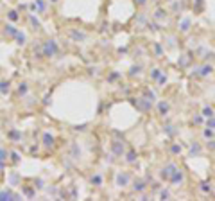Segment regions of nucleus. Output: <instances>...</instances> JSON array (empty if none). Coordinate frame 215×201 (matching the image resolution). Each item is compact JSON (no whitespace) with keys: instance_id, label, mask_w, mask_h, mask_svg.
Here are the masks:
<instances>
[{"instance_id":"nucleus-1","label":"nucleus","mask_w":215,"mask_h":201,"mask_svg":"<svg viewBox=\"0 0 215 201\" xmlns=\"http://www.w3.org/2000/svg\"><path fill=\"white\" fill-rule=\"evenodd\" d=\"M169 182H170V185H174V187H179V185H183V182H185V172H183L181 169L178 167L176 171L172 172V176L169 178Z\"/></svg>"},{"instance_id":"nucleus-2","label":"nucleus","mask_w":215,"mask_h":201,"mask_svg":"<svg viewBox=\"0 0 215 201\" xmlns=\"http://www.w3.org/2000/svg\"><path fill=\"white\" fill-rule=\"evenodd\" d=\"M176 169H178V165H176V163H174V162H169L165 167L161 169V178H163V179H169V178L172 176V172L176 171Z\"/></svg>"},{"instance_id":"nucleus-3","label":"nucleus","mask_w":215,"mask_h":201,"mask_svg":"<svg viewBox=\"0 0 215 201\" xmlns=\"http://www.w3.org/2000/svg\"><path fill=\"white\" fill-rule=\"evenodd\" d=\"M129 179H131L129 174H126V172H118V174H117V185H118V187H126V185L129 183Z\"/></svg>"},{"instance_id":"nucleus-4","label":"nucleus","mask_w":215,"mask_h":201,"mask_svg":"<svg viewBox=\"0 0 215 201\" xmlns=\"http://www.w3.org/2000/svg\"><path fill=\"white\" fill-rule=\"evenodd\" d=\"M124 151H126V147H124V142H122V140L113 142V153L117 156H122V154H124Z\"/></svg>"},{"instance_id":"nucleus-5","label":"nucleus","mask_w":215,"mask_h":201,"mask_svg":"<svg viewBox=\"0 0 215 201\" xmlns=\"http://www.w3.org/2000/svg\"><path fill=\"white\" fill-rule=\"evenodd\" d=\"M133 188H135V192H145V182H142V179H135V183H133Z\"/></svg>"},{"instance_id":"nucleus-6","label":"nucleus","mask_w":215,"mask_h":201,"mask_svg":"<svg viewBox=\"0 0 215 201\" xmlns=\"http://www.w3.org/2000/svg\"><path fill=\"white\" fill-rule=\"evenodd\" d=\"M169 110H170L169 102H165V101L158 102V111H160V115H167V113H169Z\"/></svg>"},{"instance_id":"nucleus-7","label":"nucleus","mask_w":215,"mask_h":201,"mask_svg":"<svg viewBox=\"0 0 215 201\" xmlns=\"http://www.w3.org/2000/svg\"><path fill=\"white\" fill-rule=\"evenodd\" d=\"M199 70H201V72H199V76H203V77H206V76H212V72H213L212 65H203V67H201Z\"/></svg>"},{"instance_id":"nucleus-8","label":"nucleus","mask_w":215,"mask_h":201,"mask_svg":"<svg viewBox=\"0 0 215 201\" xmlns=\"http://www.w3.org/2000/svg\"><path fill=\"white\" fill-rule=\"evenodd\" d=\"M201 115H203V117H206V119H210V117H213V108L212 106H204L203 108V111H201Z\"/></svg>"},{"instance_id":"nucleus-9","label":"nucleus","mask_w":215,"mask_h":201,"mask_svg":"<svg viewBox=\"0 0 215 201\" xmlns=\"http://www.w3.org/2000/svg\"><path fill=\"white\" fill-rule=\"evenodd\" d=\"M126 162H127V163H135V162H136V153H135V151H129V153L126 154Z\"/></svg>"},{"instance_id":"nucleus-10","label":"nucleus","mask_w":215,"mask_h":201,"mask_svg":"<svg viewBox=\"0 0 215 201\" xmlns=\"http://www.w3.org/2000/svg\"><path fill=\"white\" fill-rule=\"evenodd\" d=\"M190 154L199 156V154H201V145H199V144H194V145L190 147Z\"/></svg>"},{"instance_id":"nucleus-11","label":"nucleus","mask_w":215,"mask_h":201,"mask_svg":"<svg viewBox=\"0 0 215 201\" xmlns=\"http://www.w3.org/2000/svg\"><path fill=\"white\" fill-rule=\"evenodd\" d=\"M190 18H185V20H183V24H181V31H183V33H187V31L190 29Z\"/></svg>"},{"instance_id":"nucleus-12","label":"nucleus","mask_w":215,"mask_h":201,"mask_svg":"<svg viewBox=\"0 0 215 201\" xmlns=\"http://www.w3.org/2000/svg\"><path fill=\"white\" fill-rule=\"evenodd\" d=\"M181 153V145L179 144H172L170 145V154H179Z\"/></svg>"},{"instance_id":"nucleus-13","label":"nucleus","mask_w":215,"mask_h":201,"mask_svg":"<svg viewBox=\"0 0 215 201\" xmlns=\"http://www.w3.org/2000/svg\"><path fill=\"white\" fill-rule=\"evenodd\" d=\"M165 16H167V11H163V9H158L156 15H154L156 20H161V18H165Z\"/></svg>"},{"instance_id":"nucleus-14","label":"nucleus","mask_w":215,"mask_h":201,"mask_svg":"<svg viewBox=\"0 0 215 201\" xmlns=\"http://www.w3.org/2000/svg\"><path fill=\"white\" fill-rule=\"evenodd\" d=\"M203 136H204V138H212V136H213V129H210V128H206V129H204V131H203Z\"/></svg>"},{"instance_id":"nucleus-15","label":"nucleus","mask_w":215,"mask_h":201,"mask_svg":"<svg viewBox=\"0 0 215 201\" xmlns=\"http://www.w3.org/2000/svg\"><path fill=\"white\" fill-rule=\"evenodd\" d=\"M91 182H95L97 187H100V185H102V176H100V174H95L93 178H91Z\"/></svg>"},{"instance_id":"nucleus-16","label":"nucleus","mask_w":215,"mask_h":201,"mask_svg":"<svg viewBox=\"0 0 215 201\" xmlns=\"http://www.w3.org/2000/svg\"><path fill=\"white\" fill-rule=\"evenodd\" d=\"M163 83H167V76H163V74H160V77H158V86H165Z\"/></svg>"},{"instance_id":"nucleus-17","label":"nucleus","mask_w":215,"mask_h":201,"mask_svg":"<svg viewBox=\"0 0 215 201\" xmlns=\"http://www.w3.org/2000/svg\"><path fill=\"white\" fill-rule=\"evenodd\" d=\"M140 72H142V67H140V65H136V67H131V76H135V74L138 76Z\"/></svg>"},{"instance_id":"nucleus-18","label":"nucleus","mask_w":215,"mask_h":201,"mask_svg":"<svg viewBox=\"0 0 215 201\" xmlns=\"http://www.w3.org/2000/svg\"><path fill=\"white\" fill-rule=\"evenodd\" d=\"M160 74H161V70H160V68H154L151 76H152V79H158V77H160Z\"/></svg>"},{"instance_id":"nucleus-19","label":"nucleus","mask_w":215,"mask_h":201,"mask_svg":"<svg viewBox=\"0 0 215 201\" xmlns=\"http://www.w3.org/2000/svg\"><path fill=\"white\" fill-rule=\"evenodd\" d=\"M154 52H156V56H158V58H161V54H163V50H161V47H160L158 43L154 45Z\"/></svg>"},{"instance_id":"nucleus-20","label":"nucleus","mask_w":215,"mask_h":201,"mask_svg":"<svg viewBox=\"0 0 215 201\" xmlns=\"http://www.w3.org/2000/svg\"><path fill=\"white\" fill-rule=\"evenodd\" d=\"M206 126H208L210 129H215V119H213V117H210V120L206 122Z\"/></svg>"},{"instance_id":"nucleus-21","label":"nucleus","mask_w":215,"mask_h":201,"mask_svg":"<svg viewBox=\"0 0 215 201\" xmlns=\"http://www.w3.org/2000/svg\"><path fill=\"white\" fill-rule=\"evenodd\" d=\"M201 190H203V192H210V190H212L210 183H203V185H201Z\"/></svg>"},{"instance_id":"nucleus-22","label":"nucleus","mask_w":215,"mask_h":201,"mask_svg":"<svg viewBox=\"0 0 215 201\" xmlns=\"http://www.w3.org/2000/svg\"><path fill=\"white\" fill-rule=\"evenodd\" d=\"M160 198H161V199H167V198H170L169 190H161V192H160Z\"/></svg>"},{"instance_id":"nucleus-23","label":"nucleus","mask_w":215,"mask_h":201,"mask_svg":"<svg viewBox=\"0 0 215 201\" xmlns=\"http://www.w3.org/2000/svg\"><path fill=\"white\" fill-rule=\"evenodd\" d=\"M165 131H167L169 135H174V133H176V129H174V126H167V128H165Z\"/></svg>"},{"instance_id":"nucleus-24","label":"nucleus","mask_w":215,"mask_h":201,"mask_svg":"<svg viewBox=\"0 0 215 201\" xmlns=\"http://www.w3.org/2000/svg\"><path fill=\"white\" fill-rule=\"evenodd\" d=\"M208 149H212V151L215 149V140H210V142H208Z\"/></svg>"},{"instance_id":"nucleus-25","label":"nucleus","mask_w":215,"mask_h":201,"mask_svg":"<svg viewBox=\"0 0 215 201\" xmlns=\"http://www.w3.org/2000/svg\"><path fill=\"white\" fill-rule=\"evenodd\" d=\"M201 120H203V119L199 117V115H196V117H194V122H196V124H201Z\"/></svg>"},{"instance_id":"nucleus-26","label":"nucleus","mask_w":215,"mask_h":201,"mask_svg":"<svg viewBox=\"0 0 215 201\" xmlns=\"http://www.w3.org/2000/svg\"><path fill=\"white\" fill-rule=\"evenodd\" d=\"M138 4H145V0H138Z\"/></svg>"},{"instance_id":"nucleus-27","label":"nucleus","mask_w":215,"mask_h":201,"mask_svg":"<svg viewBox=\"0 0 215 201\" xmlns=\"http://www.w3.org/2000/svg\"><path fill=\"white\" fill-rule=\"evenodd\" d=\"M213 136H215V133H213Z\"/></svg>"}]
</instances>
